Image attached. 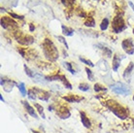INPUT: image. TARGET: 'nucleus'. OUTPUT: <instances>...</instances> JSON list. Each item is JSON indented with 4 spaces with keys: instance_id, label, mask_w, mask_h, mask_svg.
I'll use <instances>...</instances> for the list:
<instances>
[{
    "instance_id": "1",
    "label": "nucleus",
    "mask_w": 134,
    "mask_h": 133,
    "mask_svg": "<svg viewBox=\"0 0 134 133\" xmlns=\"http://www.w3.org/2000/svg\"><path fill=\"white\" fill-rule=\"evenodd\" d=\"M42 48H43L44 56L46 57L48 60H50L52 62H54L55 60L58 58V51L57 48L54 46L53 41L50 39H45L42 44Z\"/></svg>"
},
{
    "instance_id": "2",
    "label": "nucleus",
    "mask_w": 134,
    "mask_h": 133,
    "mask_svg": "<svg viewBox=\"0 0 134 133\" xmlns=\"http://www.w3.org/2000/svg\"><path fill=\"white\" fill-rule=\"evenodd\" d=\"M107 107L118 117V118H120L121 120H125L128 117L127 109L122 107L121 105H120L119 103H117L114 100L107 101Z\"/></svg>"
},
{
    "instance_id": "3",
    "label": "nucleus",
    "mask_w": 134,
    "mask_h": 133,
    "mask_svg": "<svg viewBox=\"0 0 134 133\" xmlns=\"http://www.w3.org/2000/svg\"><path fill=\"white\" fill-rule=\"evenodd\" d=\"M127 28V25L122 18V15H117L112 20V30L115 33H121Z\"/></svg>"
},
{
    "instance_id": "4",
    "label": "nucleus",
    "mask_w": 134,
    "mask_h": 133,
    "mask_svg": "<svg viewBox=\"0 0 134 133\" xmlns=\"http://www.w3.org/2000/svg\"><path fill=\"white\" fill-rule=\"evenodd\" d=\"M15 38L20 45L23 46H29L31 44L34 43V38L31 35H25L21 31H15L14 32Z\"/></svg>"
},
{
    "instance_id": "5",
    "label": "nucleus",
    "mask_w": 134,
    "mask_h": 133,
    "mask_svg": "<svg viewBox=\"0 0 134 133\" xmlns=\"http://www.w3.org/2000/svg\"><path fill=\"white\" fill-rule=\"evenodd\" d=\"M112 91L117 94H121V95H128L130 93V90L128 88L126 85L122 83H116L111 86Z\"/></svg>"
},
{
    "instance_id": "6",
    "label": "nucleus",
    "mask_w": 134,
    "mask_h": 133,
    "mask_svg": "<svg viewBox=\"0 0 134 133\" xmlns=\"http://www.w3.org/2000/svg\"><path fill=\"white\" fill-rule=\"evenodd\" d=\"M1 26L5 29L15 30L18 28V23L10 17H2L1 18Z\"/></svg>"
},
{
    "instance_id": "7",
    "label": "nucleus",
    "mask_w": 134,
    "mask_h": 133,
    "mask_svg": "<svg viewBox=\"0 0 134 133\" xmlns=\"http://www.w3.org/2000/svg\"><path fill=\"white\" fill-rule=\"evenodd\" d=\"M121 48L124 51V53L131 56L134 53V43L131 38H126L121 42Z\"/></svg>"
},
{
    "instance_id": "8",
    "label": "nucleus",
    "mask_w": 134,
    "mask_h": 133,
    "mask_svg": "<svg viewBox=\"0 0 134 133\" xmlns=\"http://www.w3.org/2000/svg\"><path fill=\"white\" fill-rule=\"evenodd\" d=\"M33 90L37 93V97L39 99H41L42 101H48L49 100V98H50V93L48 92V91L40 90V88H37V87H34Z\"/></svg>"
},
{
    "instance_id": "9",
    "label": "nucleus",
    "mask_w": 134,
    "mask_h": 133,
    "mask_svg": "<svg viewBox=\"0 0 134 133\" xmlns=\"http://www.w3.org/2000/svg\"><path fill=\"white\" fill-rule=\"evenodd\" d=\"M121 54L119 53H115L113 56V60H112V68L115 72H117L118 69L121 66Z\"/></svg>"
},
{
    "instance_id": "10",
    "label": "nucleus",
    "mask_w": 134,
    "mask_h": 133,
    "mask_svg": "<svg viewBox=\"0 0 134 133\" xmlns=\"http://www.w3.org/2000/svg\"><path fill=\"white\" fill-rule=\"evenodd\" d=\"M57 115L60 119H62V120H65V119H68L69 117H70V112H69V110L67 109V108H65V107H60L59 109H57Z\"/></svg>"
},
{
    "instance_id": "11",
    "label": "nucleus",
    "mask_w": 134,
    "mask_h": 133,
    "mask_svg": "<svg viewBox=\"0 0 134 133\" xmlns=\"http://www.w3.org/2000/svg\"><path fill=\"white\" fill-rule=\"evenodd\" d=\"M21 102H23V105L24 106V108H25V110H26L27 113L29 114L32 118L38 119V114H37L36 111L34 110L33 107L30 106V105H29V103H28V102H26V101H21Z\"/></svg>"
},
{
    "instance_id": "12",
    "label": "nucleus",
    "mask_w": 134,
    "mask_h": 133,
    "mask_svg": "<svg viewBox=\"0 0 134 133\" xmlns=\"http://www.w3.org/2000/svg\"><path fill=\"white\" fill-rule=\"evenodd\" d=\"M62 98L67 102H74V103H78V102H80V101L84 99L83 96H78V95H75V94H69L67 96H63Z\"/></svg>"
},
{
    "instance_id": "13",
    "label": "nucleus",
    "mask_w": 134,
    "mask_h": 133,
    "mask_svg": "<svg viewBox=\"0 0 134 133\" xmlns=\"http://www.w3.org/2000/svg\"><path fill=\"white\" fill-rule=\"evenodd\" d=\"M80 116H81V121L83 123V125H84L86 128H91V120H90V119L87 118V116L86 115V113H85V112H81Z\"/></svg>"
},
{
    "instance_id": "14",
    "label": "nucleus",
    "mask_w": 134,
    "mask_h": 133,
    "mask_svg": "<svg viewBox=\"0 0 134 133\" xmlns=\"http://www.w3.org/2000/svg\"><path fill=\"white\" fill-rule=\"evenodd\" d=\"M61 29H62V33H63V35H65V36H69V37L73 36V34H74L73 28L68 27V26H66V25L62 24V25H61Z\"/></svg>"
},
{
    "instance_id": "15",
    "label": "nucleus",
    "mask_w": 134,
    "mask_h": 133,
    "mask_svg": "<svg viewBox=\"0 0 134 133\" xmlns=\"http://www.w3.org/2000/svg\"><path fill=\"white\" fill-rule=\"evenodd\" d=\"M134 68V63L133 62H130V63L128 64V66L124 69V74H122V76H124V78H127V77H129V75L131 74V72H132V70H133Z\"/></svg>"
},
{
    "instance_id": "16",
    "label": "nucleus",
    "mask_w": 134,
    "mask_h": 133,
    "mask_svg": "<svg viewBox=\"0 0 134 133\" xmlns=\"http://www.w3.org/2000/svg\"><path fill=\"white\" fill-rule=\"evenodd\" d=\"M59 81L63 84L64 87H66V88H68V90H72V85L69 83V81L67 80V78L64 76V75H60V79H59Z\"/></svg>"
},
{
    "instance_id": "17",
    "label": "nucleus",
    "mask_w": 134,
    "mask_h": 133,
    "mask_svg": "<svg viewBox=\"0 0 134 133\" xmlns=\"http://www.w3.org/2000/svg\"><path fill=\"white\" fill-rule=\"evenodd\" d=\"M84 24L87 27H94L95 26V20H94L93 17H87Z\"/></svg>"
},
{
    "instance_id": "18",
    "label": "nucleus",
    "mask_w": 134,
    "mask_h": 133,
    "mask_svg": "<svg viewBox=\"0 0 134 133\" xmlns=\"http://www.w3.org/2000/svg\"><path fill=\"white\" fill-rule=\"evenodd\" d=\"M93 90L96 92H106L107 91V88L104 87V86H102L101 84H95L93 87Z\"/></svg>"
},
{
    "instance_id": "19",
    "label": "nucleus",
    "mask_w": 134,
    "mask_h": 133,
    "mask_svg": "<svg viewBox=\"0 0 134 133\" xmlns=\"http://www.w3.org/2000/svg\"><path fill=\"white\" fill-rule=\"evenodd\" d=\"M109 24H110L109 19H108V18H105V19H103V20H102V21H101V23H100V29L102 30V31H105V30L108 28Z\"/></svg>"
},
{
    "instance_id": "20",
    "label": "nucleus",
    "mask_w": 134,
    "mask_h": 133,
    "mask_svg": "<svg viewBox=\"0 0 134 133\" xmlns=\"http://www.w3.org/2000/svg\"><path fill=\"white\" fill-rule=\"evenodd\" d=\"M63 65H64V67L66 68V70H68L71 74H73V75H75V74H76V71H75V70H74V68H73V64L71 63V62L65 61V62H63Z\"/></svg>"
},
{
    "instance_id": "21",
    "label": "nucleus",
    "mask_w": 134,
    "mask_h": 133,
    "mask_svg": "<svg viewBox=\"0 0 134 133\" xmlns=\"http://www.w3.org/2000/svg\"><path fill=\"white\" fill-rule=\"evenodd\" d=\"M34 107L37 109V112L39 113L41 117H42V119H46V116H45V113H44V108L41 105H39L38 103H35L34 104Z\"/></svg>"
},
{
    "instance_id": "22",
    "label": "nucleus",
    "mask_w": 134,
    "mask_h": 133,
    "mask_svg": "<svg viewBox=\"0 0 134 133\" xmlns=\"http://www.w3.org/2000/svg\"><path fill=\"white\" fill-rule=\"evenodd\" d=\"M27 96L30 100H36L37 99V93L35 92V90L33 88H31V90H28V92H27Z\"/></svg>"
},
{
    "instance_id": "23",
    "label": "nucleus",
    "mask_w": 134,
    "mask_h": 133,
    "mask_svg": "<svg viewBox=\"0 0 134 133\" xmlns=\"http://www.w3.org/2000/svg\"><path fill=\"white\" fill-rule=\"evenodd\" d=\"M79 59L81 60V62H83L84 64L87 65V66L90 67H94V63H92V61L90 59H87V58H84V57H79Z\"/></svg>"
},
{
    "instance_id": "24",
    "label": "nucleus",
    "mask_w": 134,
    "mask_h": 133,
    "mask_svg": "<svg viewBox=\"0 0 134 133\" xmlns=\"http://www.w3.org/2000/svg\"><path fill=\"white\" fill-rule=\"evenodd\" d=\"M18 87H19V90L20 91L21 95L23 96H25L26 95V88H25V86H24V83H20L18 85Z\"/></svg>"
},
{
    "instance_id": "25",
    "label": "nucleus",
    "mask_w": 134,
    "mask_h": 133,
    "mask_svg": "<svg viewBox=\"0 0 134 133\" xmlns=\"http://www.w3.org/2000/svg\"><path fill=\"white\" fill-rule=\"evenodd\" d=\"M79 90L82 91H87V90H90V86L87 83H81L79 85Z\"/></svg>"
},
{
    "instance_id": "26",
    "label": "nucleus",
    "mask_w": 134,
    "mask_h": 133,
    "mask_svg": "<svg viewBox=\"0 0 134 133\" xmlns=\"http://www.w3.org/2000/svg\"><path fill=\"white\" fill-rule=\"evenodd\" d=\"M24 71H25V74H26L27 76L29 77V78H34V73L31 71V69L29 67L27 66L26 64H24Z\"/></svg>"
},
{
    "instance_id": "27",
    "label": "nucleus",
    "mask_w": 134,
    "mask_h": 133,
    "mask_svg": "<svg viewBox=\"0 0 134 133\" xmlns=\"http://www.w3.org/2000/svg\"><path fill=\"white\" fill-rule=\"evenodd\" d=\"M101 49L103 51L104 56H106L107 57H112V51L109 48H107V47H102Z\"/></svg>"
},
{
    "instance_id": "28",
    "label": "nucleus",
    "mask_w": 134,
    "mask_h": 133,
    "mask_svg": "<svg viewBox=\"0 0 134 133\" xmlns=\"http://www.w3.org/2000/svg\"><path fill=\"white\" fill-rule=\"evenodd\" d=\"M86 72H87V78H88V80L91 81V82H93L94 81V76H93V73H92V71H91L88 67H86Z\"/></svg>"
},
{
    "instance_id": "29",
    "label": "nucleus",
    "mask_w": 134,
    "mask_h": 133,
    "mask_svg": "<svg viewBox=\"0 0 134 133\" xmlns=\"http://www.w3.org/2000/svg\"><path fill=\"white\" fill-rule=\"evenodd\" d=\"M60 1H61V3L63 4L65 7H67V8H71V7L73 6L74 1H75V0H60Z\"/></svg>"
},
{
    "instance_id": "30",
    "label": "nucleus",
    "mask_w": 134,
    "mask_h": 133,
    "mask_svg": "<svg viewBox=\"0 0 134 133\" xmlns=\"http://www.w3.org/2000/svg\"><path fill=\"white\" fill-rule=\"evenodd\" d=\"M8 14L10 15L11 17L14 18V19H17V20H24V16H20V15H18L16 13H13V12H8Z\"/></svg>"
},
{
    "instance_id": "31",
    "label": "nucleus",
    "mask_w": 134,
    "mask_h": 133,
    "mask_svg": "<svg viewBox=\"0 0 134 133\" xmlns=\"http://www.w3.org/2000/svg\"><path fill=\"white\" fill-rule=\"evenodd\" d=\"M57 39H58V41H59V42H61V43L65 46V49H68V48H69V47H68V44H67V42H66V40H65V38H64V37L57 36Z\"/></svg>"
},
{
    "instance_id": "32",
    "label": "nucleus",
    "mask_w": 134,
    "mask_h": 133,
    "mask_svg": "<svg viewBox=\"0 0 134 133\" xmlns=\"http://www.w3.org/2000/svg\"><path fill=\"white\" fill-rule=\"evenodd\" d=\"M18 52H19V53H20V54H21V57H25V56H26V53L24 52V49L19 48V49H18Z\"/></svg>"
},
{
    "instance_id": "33",
    "label": "nucleus",
    "mask_w": 134,
    "mask_h": 133,
    "mask_svg": "<svg viewBox=\"0 0 134 133\" xmlns=\"http://www.w3.org/2000/svg\"><path fill=\"white\" fill-rule=\"evenodd\" d=\"M28 25H29V31H34L35 30V26H34L33 23H29Z\"/></svg>"
},
{
    "instance_id": "34",
    "label": "nucleus",
    "mask_w": 134,
    "mask_h": 133,
    "mask_svg": "<svg viewBox=\"0 0 134 133\" xmlns=\"http://www.w3.org/2000/svg\"><path fill=\"white\" fill-rule=\"evenodd\" d=\"M128 4H129V6L131 7V9H132V10H133V12H134V4L132 3L131 1H129V2H128Z\"/></svg>"
},
{
    "instance_id": "35",
    "label": "nucleus",
    "mask_w": 134,
    "mask_h": 133,
    "mask_svg": "<svg viewBox=\"0 0 134 133\" xmlns=\"http://www.w3.org/2000/svg\"><path fill=\"white\" fill-rule=\"evenodd\" d=\"M32 132L33 133H40L39 131H37V130H32Z\"/></svg>"
},
{
    "instance_id": "36",
    "label": "nucleus",
    "mask_w": 134,
    "mask_h": 133,
    "mask_svg": "<svg viewBox=\"0 0 134 133\" xmlns=\"http://www.w3.org/2000/svg\"><path fill=\"white\" fill-rule=\"evenodd\" d=\"M0 99H1V101H2V102H4V98H3V96H2V95H1V97H0Z\"/></svg>"
},
{
    "instance_id": "37",
    "label": "nucleus",
    "mask_w": 134,
    "mask_h": 133,
    "mask_svg": "<svg viewBox=\"0 0 134 133\" xmlns=\"http://www.w3.org/2000/svg\"><path fill=\"white\" fill-rule=\"evenodd\" d=\"M132 99H133V101H134V95H133V97H132Z\"/></svg>"
},
{
    "instance_id": "38",
    "label": "nucleus",
    "mask_w": 134,
    "mask_h": 133,
    "mask_svg": "<svg viewBox=\"0 0 134 133\" xmlns=\"http://www.w3.org/2000/svg\"><path fill=\"white\" fill-rule=\"evenodd\" d=\"M133 34H134V27H133Z\"/></svg>"
}]
</instances>
